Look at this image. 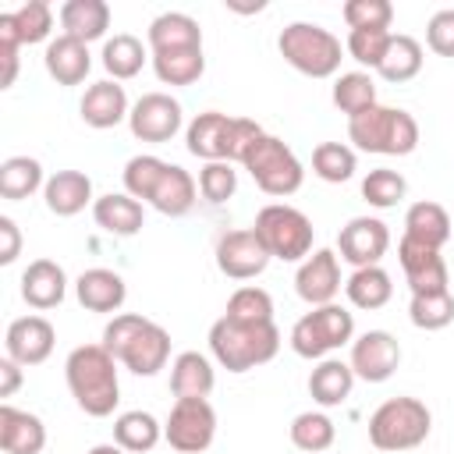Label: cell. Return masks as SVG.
Listing matches in <instances>:
<instances>
[{"label":"cell","mask_w":454,"mask_h":454,"mask_svg":"<svg viewBox=\"0 0 454 454\" xmlns=\"http://www.w3.org/2000/svg\"><path fill=\"white\" fill-rule=\"evenodd\" d=\"M64 376H67V390H71L74 404L85 415H92V419L114 415V408L121 401L117 358L103 344H78L64 362Z\"/></svg>","instance_id":"obj_1"},{"label":"cell","mask_w":454,"mask_h":454,"mask_svg":"<svg viewBox=\"0 0 454 454\" xmlns=\"http://www.w3.org/2000/svg\"><path fill=\"white\" fill-rule=\"evenodd\" d=\"M103 348L135 376H156L170 362V333L135 312H121L106 323Z\"/></svg>","instance_id":"obj_2"},{"label":"cell","mask_w":454,"mask_h":454,"mask_svg":"<svg viewBox=\"0 0 454 454\" xmlns=\"http://www.w3.org/2000/svg\"><path fill=\"white\" fill-rule=\"evenodd\" d=\"M209 351L227 372H248L277 358L280 330L277 323H234L220 316L209 326Z\"/></svg>","instance_id":"obj_3"},{"label":"cell","mask_w":454,"mask_h":454,"mask_svg":"<svg viewBox=\"0 0 454 454\" xmlns=\"http://www.w3.org/2000/svg\"><path fill=\"white\" fill-rule=\"evenodd\" d=\"M259 135H262V128L255 121H248V117H227L220 110H206L188 124L184 142H188V153L206 160V163H216V160L241 163L245 149Z\"/></svg>","instance_id":"obj_4"},{"label":"cell","mask_w":454,"mask_h":454,"mask_svg":"<svg viewBox=\"0 0 454 454\" xmlns=\"http://www.w3.org/2000/svg\"><path fill=\"white\" fill-rule=\"evenodd\" d=\"M348 138L362 153L380 156H408L419 145V124L401 106H369L365 114L348 121Z\"/></svg>","instance_id":"obj_5"},{"label":"cell","mask_w":454,"mask_h":454,"mask_svg":"<svg viewBox=\"0 0 454 454\" xmlns=\"http://www.w3.org/2000/svg\"><path fill=\"white\" fill-rule=\"evenodd\" d=\"M277 50L294 71H301L309 78H333L340 71V60H344L340 39L316 21L284 25V32L277 35Z\"/></svg>","instance_id":"obj_6"},{"label":"cell","mask_w":454,"mask_h":454,"mask_svg":"<svg viewBox=\"0 0 454 454\" xmlns=\"http://www.w3.org/2000/svg\"><path fill=\"white\" fill-rule=\"evenodd\" d=\"M429 429H433V415L419 397H387L369 415V443L387 454L426 443Z\"/></svg>","instance_id":"obj_7"},{"label":"cell","mask_w":454,"mask_h":454,"mask_svg":"<svg viewBox=\"0 0 454 454\" xmlns=\"http://www.w3.org/2000/svg\"><path fill=\"white\" fill-rule=\"evenodd\" d=\"M241 167L252 174V181L266 195H277V199L294 195L301 188V181H305V167L291 153V145L284 138H277V135H266V131L245 149Z\"/></svg>","instance_id":"obj_8"},{"label":"cell","mask_w":454,"mask_h":454,"mask_svg":"<svg viewBox=\"0 0 454 454\" xmlns=\"http://www.w3.org/2000/svg\"><path fill=\"white\" fill-rule=\"evenodd\" d=\"M252 231L262 238L266 252H270L273 259H280V262H305V259L312 255V238H316L312 220H309L301 209L287 206V202H270V206H262V209L255 213Z\"/></svg>","instance_id":"obj_9"},{"label":"cell","mask_w":454,"mask_h":454,"mask_svg":"<svg viewBox=\"0 0 454 454\" xmlns=\"http://www.w3.org/2000/svg\"><path fill=\"white\" fill-rule=\"evenodd\" d=\"M351 340H355V316L337 301L305 312L291 326V351L298 358H309V362L312 358L323 362L330 351H337V348H344Z\"/></svg>","instance_id":"obj_10"},{"label":"cell","mask_w":454,"mask_h":454,"mask_svg":"<svg viewBox=\"0 0 454 454\" xmlns=\"http://www.w3.org/2000/svg\"><path fill=\"white\" fill-rule=\"evenodd\" d=\"M163 436L177 454H202L216 436L213 404L206 397H177L163 422Z\"/></svg>","instance_id":"obj_11"},{"label":"cell","mask_w":454,"mask_h":454,"mask_svg":"<svg viewBox=\"0 0 454 454\" xmlns=\"http://www.w3.org/2000/svg\"><path fill=\"white\" fill-rule=\"evenodd\" d=\"M270 252L262 245V238L252 227L241 231H223L216 238V270L231 280H252L270 266Z\"/></svg>","instance_id":"obj_12"},{"label":"cell","mask_w":454,"mask_h":454,"mask_svg":"<svg viewBox=\"0 0 454 454\" xmlns=\"http://www.w3.org/2000/svg\"><path fill=\"white\" fill-rule=\"evenodd\" d=\"M355 380L365 383H387L397 365H401V344L387 330H365L362 337L351 340V358H348Z\"/></svg>","instance_id":"obj_13"},{"label":"cell","mask_w":454,"mask_h":454,"mask_svg":"<svg viewBox=\"0 0 454 454\" xmlns=\"http://www.w3.org/2000/svg\"><path fill=\"white\" fill-rule=\"evenodd\" d=\"M128 128L138 142H170L181 131V103L167 92H145L128 114Z\"/></svg>","instance_id":"obj_14"},{"label":"cell","mask_w":454,"mask_h":454,"mask_svg":"<svg viewBox=\"0 0 454 454\" xmlns=\"http://www.w3.org/2000/svg\"><path fill=\"white\" fill-rule=\"evenodd\" d=\"M387 248H390V231H387V223L380 216H355L337 234V252L355 270L380 266V259L387 255Z\"/></svg>","instance_id":"obj_15"},{"label":"cell","mask_w":454,"mask_h":454,"mask_svg":"<svg viewBox=\"0 0 454 454\" xmlns=\"http://www.w3.org/2000/svg\"><path fill=\"white\" fill-rule=\"evenodd\" d=\"M397 259H401V270L408 277V287L411 294H433V291H450V273H447V262L440 255V248H429V245H419L411 238H401L397 245Z\"/></svg>","instance_id":"obj_16"},{"label":"cell","mask_w":454,"mask_h":454,"mask_svg":"<svg viewBox=\"0 0 454 454\" xmlns=\"http://www.w3.org/2000/svg\"><path fill=\"white\" fill-rule=\"evenodd\" d=\"M294 291L305 305L319 309V305H330L340 291V262H337V252L330 248H316L305 262H298V273H294Z\"/></svg>","instance_id":"obj_17"},{"label":"cell","mask_w":454,"mask_h":454,"mask_svg":"<svg viewBox=\"0 0 454 454\" xmlns=\"http://www.w3.org/2000/svg\"><path fill=\"white\" fill-rule=\"evenodd\" d=\"M53 344H57V330L46 316H21L7 326L4 337L7 358H14L18 365H43L53 355Z\"/></svg>","instance_id":"obj_18"},{"label":"cell","mask_w":454,"mask_h":454,"mask_svg":"<svg viewBox=\"0 0 454 454\" xmlns=\"http://www.w3.org/2000/svg\"><path fill=\"white\" fill-rule=\"evenodd\" d=\"M78 110H82V121H85L89 128H99V131L117 128V124L128 121V114H131L128 92H124V85H117L114 78H103V82L89 85L85 96H82V103H78Z\"/></svg>","instance_id":"obj_19"},{"label":"cell","mask_w":454,"mask_h":454,"mask_svg":"<svg viewBox=\"0 0 454 454\" xmlns=\"http://www.w3.org/2000/svg\"><path fill=\"white\" fill-rule=\"evenodd\" d=\"M64 294H67V273L60 262H53V259L28 262V270L21 273V298L32 309H39V312L57 309L64 301Z\"/></svg>","instance_id":"obj_20"},{"label":"cell","mask_w":454,"mask_h":454,"mask_svg":"<svg viewBox=\"0 0 454 454\" xmlns=\"http://www.w3.org/2000/svg\"><path fill=\"white\" fill-rule=\"evenodd\" d=\"M0 447L4 454H43L46 447L43 419L14 404H0Z\"/></svg>","instance_id":"obj_21"},{"label":"cell","mask_w":454,"mask_h":454,"mask_svg":"<svg viewBox=\"0 0 454 454\" xmlns=\"http://www.w3.org/2000/svg\"><path fill=\"white\" fill-rule=\"evenodd\" d=\"M92 216H96V223H99L106 234H114V238H131V234H138L142 223H145L142 202L131 199L128 192H106V195H99V199L92 202Z\"/></svg>","instance_id":"obj_22"},{"label":"cell","mask_w":454,"mask_h":454,"mask_svg":"<svg viewBox=\"0 0 454 454\" xmlns=\"http://www.w3.org/2000/svg\"><path fill=\"white\" fill-rule=\"evenodd\" d=\"M74 294H78L82 309H89V312H117L128 298V287H124L121 273L96 266V270H85L74 280Z\"/></svg>","instance_id":"obj_23"},{"label":"cell","mask_w":454,"mask_h":454,"mask_svg":"<svg viewBox=\"0 0 454 454\" xmlns=\"http://www.w3.org/2000/svg\"><path fill=\"white\" fill-rule=\"evenodd\" d=\"M46 71L57 85H82L92 71V53L85 43L71 39V35H57L50 46H46Z\"/></svg>","instance_id":"obj_24"},{"label":"cell","mask_w":454,"mask_h":454,"mask_svg":"<svg viewBox=\"0 0 454 454\" xmlns=\"http://www.w3.org/2000/svg\"><path fill=\"white\" fill-rule=\"evenodd\" d=\"M60 28H64V35L89 46V43L103 39L110 28V4L106 0H67L60 7Z\"/></svg>","instance_id":"obj_25"},{"label":"cell","mask_w":454,"mask_h":454,"mask_svg":"<svg viewBox=\"0 0 454 454\" xmlns=\"http://www.w3.org/2000/svg\"><path fill=\"white\" fill-rule=\"evenodd\" d=\"M46 209L57 216H74L92 202V177L82 170H57L43 188Z\"/></svg>","instance_id":"obj_26"},{"label":"cell","mask_w":454,"mask_h":454,"mask_svg":"<svg viewBox=\"0 0 454 454\" xmlns=\"http://www.w3.org/2000/svg\"><path fill=\"white\" fill-rule=\"evenodd\" d=\"M149 50L153 53H163V50H188V46H202V28L192 14H181V11H167V14H156L149 21Z\"/></svg>","instance_id":"obj_27"},{"label":"cell","mask_w":454,"mask_h":454,"mask_svg":"<svg viewBox=\"0 0 454 454\" xmlns=\"http://www.w3.org/2000/svg\"><path fill=\"white\" fill-rule=\"evenodd\" d=\"M216 387L213 362L202 351H181L170 362V390L174 397H209Z\"/></svg>","instance_id":"obj_28"},{"label":"cell","mask_w":454,"mask_h":454,"mask_svg":"<svg viewBox=\"0 0 454 454\" xmlns=\"http://www.w3.org/2000/svg\"><path fill=\"white\" fill-rule=\"evenodd\" d=\"M195 195H199V188H195L192 174L184 167H177V163H167V174L160 177L149 206L156 213H163V216H188L195 209Z\"/></svg>","instance_id":"obj_29"},{"label":"cell","mask_w":454,"mask_h":454,"mask_svg":"<svg viewBox=\"0 0 454 454\" xmlns=\"http://www.w3.org/2000/svg\"><path fill=\"white\" fill-rule=\"evenodd\" d=\"M404 238L419 241V245H429V248H443L450 241V216L440 202H411L408 213H404Z\"/></svg>","instance_id":"obj_30"},{"label":"cell","mask_w":454,"mask_h":454,"mask_svg":"<svg viewBox=\"0 0 454 454\" xmlns=\"http://www.w3.org/2000/svg\"><path fill=\"white\" fill-rule=\"evenodd\" d=\"M351 387H355V372L348 362L340 358H323L312 372H309V394L316 404L323 408H337L351 397Z\"/></svg>","instance_id":"obj_31"},{"label":"cell","mask_w":454,"mask_h":454,"mask_svg":"<svg viewBox=\"0 0 454 454\" xmlns=\"http://www.w3.org/2000/svg\"><path fill=\"white\" fill-rule=\"evenodd\" d=\"M163 436V426L156 422V415L135 408V411H121L114 419V443L124 447L128 454H145L160 443Z\"/></svg>","instance_id":"obj_32"},{"label":"cell","mask_w":454,"mask_h":454,"mask_svg":"<svg viewBox=\"0 0 454 454\" xmlns=\"http://www.w3.org/2000/svg\"><path fill=\"white\" fill-rule=\"evenodd\" d=\"M344 294L355 309L372 312V309H383L390 301L394 284H390V273L383 266H362L344 280Z\"/></svg>","instance_id":"obj_33"},{"label":"cell","mask_w":454,"mask_h":454,"mask_svg":"<svg viewBox=\"0 0 454 454\" xmlns=\"http://www.w3.org/2000/svg\"><path fill=\"white\" fill-rule=\"evenodd\" d=\"M0 28H7L21 46L28 43H43L46 35H50V28H53V11H50V4L46 0H28V4H21L18 11H11V14H0Z\"/></svg>","instance_id":"obj_34"},{"label":"cell","mask_w":454,"mask_h":454,"mask_svg":"<svg viewBox=\"0 0 454 454\" xmlns=\"http://www.w3.org/2000/svg\"><path fill=\"white\" fill-rule=\"evenodd\" d=\"M145 60H153V57L145 53L142 39H135V35H128V32H117L114 39L103 43V67H106V74H110L114 82L135 78V74L145 67Z\"/></svg>","instance_id":"obj_35"},{"label":"cell","mask_w":454,"mask_h":454,"mask_svg":"<svg viewBox=\"0 0 454 454\" xmlns=\"http://www.w3.org/2000/svg\"><path fill=\"white\" fill-rule=\"evenodd\" d=\"M153 71H156V78H160L163 85H192V82H199L202 71H206L202 46L153 53Z\"/></svg>","instance_id":"obj_36"},{"label":"cell","mask_w":454,"mask_h":454,"mask_svg":"<svg viewBox=\"0 0 454 454\" xmlns=\"http://www.w3.org/2000/svg\"><path fill=\"white\" fill-rule=\"evenodd\" d=\"M39 188H46L43 181V163L32 156H11L0 163V195L11 202H21L28 195H35Z\"/></svg>","instance_id":"obj_37"},{"label":"cell","mask_w":454,"mask_h":454,"mask_svg":"<svg viewBox=\"0 0 454 454\" xmlns=\"http://www.w3.org/2000/svg\"><path fill=\"white\" fill-rule=\"evenodd\" d=\"M376 71H380V78H387L394 85L411 82L422 71V43L411 35H390V46H387Z\"/></svg>","instance_id":"obj_38"},{"label":"cell","mask_w":454,"mask_h":454,"mask_svg":"<svg viewBox=\"0 0 454 454\" xmlns=\"http://www.w3.org/2000/svg\"><path fill=\"white\" fill-rule=\"evenodd\" d=\"M333 106L340 114H348V121L365 114L369 106H376V82H372V74H365V71L337 74V82H333Z\"/></svg>","instance_id":"obj_39"},{"label":"cell","mask_w":454,"mask_h":454,"mask_svg":"<svg viewBox=\"0 0 454 454\" xmlns=\"http://www.w3.org/2000/svg\"><path fill=\"white\" fill-rule=\"evenodd\" d=\"M337 440V426L326 411H301L291 419V443L305 454H323Z\"/></svg>","instance_id":"obj_40"},{"label":"cell","mask_w":454,"mask_h":454,"mask_svg":"<svg viewBox=\"0 0 454 454\" xmlns=\"http://www.w3.org/2000/svg\"><path fill=\"white\" fill-rule=\"evenodd\" d=\"M355 167H358V156L351 145L344 142H319L312 149V174L326 184H340V181H351L355 177Z\"/></svg>","instance_id":"obj_41"},{"label":"cell","mask_w":454,"mask_h":454,"mask_svg":"<svg viewBox=\"0 0 454 454\" xmlns=\"http://www.w3.org/2000/svg\"><path fill=\"white\" fill-rule=\"evenodd\" d=\"M408 319L419 330H443L454 323V294L450 291H433V294H411L408 301Z\"/></svg>","instance_id":"obj_42"},{"label":"cell","mask_w":454,"mask_h":454,"mask_svg":"<svg viewBox=\"0 0 454 454\" xmlns=\"http://www.w3.org/2000/svg\"><path fill=\"white\" fill-rule=\"evenodd\" d=\"M163 174H167V163H163L160 156H149V153L131 156V160L124 163V192H128L131 199L149 202Z\"/></svg>","instance_id":"obj_43"},{"label":"cell","mask_w":454,"mask_h":454,"mask_svg":"<svg viewBox=\"0 0 454 454\" xmlns=\"http://www.w3.org/2000/svg\"><path fill=\"white\" fill-rule=\"evenodd\" d=\"M404 192H408L404 174H401V170H390V167H376V170H369L365 181H362V199H365L369 206H376V209L397 206V202L404 199Z\"/></svg>","instance_id":"obj_44"},{"label":"cell","mask_w":454,"mask_h":454,"mask_svg":"<svg viewBox=\"0 0 454 454\" xmlns=\"http://www.w3.org/2000/svg\"><path fill=\"white\" fill-rule=\"evenodd\" d=\"M227 319L234 323H273V298L270 291L248 284V287H238L231 298H227Z\"/></svg>","instance_id":"obj_45"},{"label":"cell","mask_w":454,"mask_h":454,"mask_svg":"<svg viewBox=\"0 0 454 454\" xmlns=\"http://www.w3.org/2000/svg\"><path fill=\"white\" fill-rule=\"evenodd\" d=\"M340 14L351 32H390L394 4L390 0H348Z\"/></svg>","instance_id":"obj_46"},{"label":"cell","mask_w":454,"mask_h":454,"mask_svg":"<svg viewBox=\"0 0 454 454\" xmlns=\"http://www.w3.org/2000/svg\"><path fill=\"white\" fill-rule=\"evenodd\" d=\"M199 192H202V199L213 202V206L227 202V199L238 192V170H234L227 160L206 163V167L199 170Z\"/></svg>","instance_id":"obj_47"},{"label":"cell","mask_w":454,"mask_h":454,"mask_svg":"<svg viewBox=\"0 0 454 454\" xmlns=\"http://www.w3.org/2000/svg\"><path fill=\"white\" fill-rule=\"evenodd\" d=\"M390 35H394V32H348L344 50H348V57L358 60L362 67H380L383 53H387V46H390Z\"/></svg>","instance_id":"obj_48"},{"label":"cell","mask_w":454,"mask_h":454,"mask_svg":"<svg viewBox=\"0 0 454 454\" xmlns=\"http://www.w3.org/2000/svg\"><path fill=\"white\" fill-rule=\"evenodd\" d=\"M426 43L433 53L440 57H454V7L447 11H436L426 25Z\"/></svg>","instance_id":"obj_49"},{"label":"cell","mask_w":454,"mask_h":454,"mask_svg":"<svg viewBox=\"0 0 454 454\" xmlns=\"http://www.w3.org/2000/svg\"><path fill=\"white\" fill-rule=\"evenodd\" d=\"M18 50H21V43L7 32V28H0V60H4V89H11L14 85V78H18Z\"/></svg>","instance_id":"obj_50"},{"label":"cell","mask_w":454,"mask_h":454,"mask_svg":"<svg viewBox=\"0 0 454 454\" xmlns=\"http://www.w3.org/2000/svg\"><path fill=\"white\" fill-rule=\"evenodd\" d=\"M21 255V231L11 216H0V262L11 266Z\"/></svg>","instance_id":"obj_51"},{"label":"cell","mask_w":454,"mask_h":454,"mask_svg":"<svg viewBox=\"0 0 454 454\" xmlns=\"http://www.w3.org/2000/svg\"><path fill=\"white\" fill-rule=\"evenodd\" d=\"M18 387H21V365L14 358H4L0 362V397H11Z\"/></svg>","instance_id":"obj_52"},{"label":"cell","mask_w":454,"mask_h":454,"mask_svg":"<svg viewBox=\"0 0 454 454\" xmlns=\"http://www.w3.org/2000/svg\"><path fill=\"white\" fill-rule=\"evenodd\" d=\"M89 454H128L124 447H117V443H96Z\"/></svg>","instance_id":"obj_53"}]
</instances>
